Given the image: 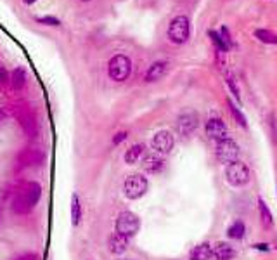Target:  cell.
<instances>
[{
	"label": "cell",
	"mask_w": 277,
	"mask_h": 260,
	"mask_svg": "<svg viewBox=\"0 0 277 260\" xmlns=\"http://www.w3.org/2000/svg\"><path fill=\"white\" fill-rule=\"evenodd\" d=\"M225 177H227L229 184H232V186H246L249 182V169L242 162H232L225 169Z\"/></svg>",
	"instance_id": "5b68a950"
},
{
	"label": "cell",
	"mask_w": 277,
	"mask_h": 260,
	"mask_svg": "<svg viewBox=\"0 0 277 260\" xmlns=\"http://www.w3.org/2000/svg\"><path fill=\"white\" fill-rule=\"evenodd\" d=\"M80 217H82V207H80V201L76 198V194L71 196V222L73 225H78Z\"/></svg>",
	"instance_id": "ffe728a7"
},
{
	"label": "cell",
	"mask_w": 277,
	"mask_h": 260,
	"mask_svg": "<svg viewBox=\"0 0 277 260\" xmlns=\"http://www.w3.org/2000/svg\"><path fill=\"white\" fill-rule=\"evenodd\" d=\"M153 148L156 149L161 155H167L173 148V135L168 132V130H160L156 132L153 137Z\"/></svg>",
	"instance_id": "9c48e42d"
},
{
	"label": "cell",
	"mask_w": 277,
	"mask_h": 260,
	"mask_svg": "<svg viewBox=\"0 0 277 260\" xmlns=\"http://www.w3.org/2000/svg\"><path fill=\"white\" fill-rule=\"evenodd\" d=\"M107 246H109L111 253H114V255H121V253H125V250H127V246H128V238L114 232V234H111L109 241H107Z\"/></svg>",
	"instance_id": "8fae6325"
},
{
	"label": "cell",
	"mask_w": 277,
	"mask_h": 260,
	"mask_svg": "<svg viewBox=\"0 0 277 260\" xmlns=\"http://www.w3.org/2000/svg\"><path fill=\"white\" fill-rule=\"evenodd\" d=\"M127 132H118L116 135L113 137V144H120V142H123L125 139H127Z\"/></svg>",
	"instance_id": "83f0119b"
},
{
	"label": "cell",
	"mask_w": 277,
	"mask_h": 260,
	"mask_svg": "<svg viewBox=\"0 0 277 260\" xmlns=\"http://www.w3.org/2000/svg\"><path fill=\"white\" fill-rule=\"evenodd\" d=\"M2 120H4V111L0 109V122H2Z\"/></svg>",
	"instance_id": "1f68e13d"
},
{
	"label": "cell",
	"mask_w": 277,
	"mask_h": 260,
	"mask_svg": "<svg viewBox=\"0 0 277 260\" xmlns=\"http://www.w3.org/2000/svg\"><path fill=\"white\" fill-rule=\"evenodd\" d=\"M19 163L21 165H35V163H40L43 160V155L40 149H35V148H30V149H25V151L19 155Z\"/></svg>",
	"instance_id": "4fadbf2b"
},
{
	"label": "cell",
	"mask_w": 277,
	"mask_h": 260,
	"mask_svg": "<svg viewBox=\"0 0 277 260\" xmlns=\"http://www.w3.org/2000/svg\"><path fill=\"white\" fill-rule=\"evenodd\" d=\"M82 2H90V0H82Z\"/></svg>",
	"instance_id": "d6a6232c"
},
{
	"label": "cell",
	"mask_w": 277,
	"mask_h": 260,
	"mask_svg": "<svg viewBox=\"0 0 277 260\" xmlns=\"http://www.w3.org/2000/svg\"><path fill=\"white\" fill-rule=\"evenodd\" d=\"M138 227H140V220L135 214L132 212H121L116 218V232L125 238H132L134 234H137Z\"/></svg>",
	"instance_id": "8992f818"
},
{
	"label": "cell",
	"mask_w": 277,
	"mask_h": 260,
	"mask_svg": "<svg viewBox=\"0 0 277 260\" xmlns=\"http://www.w3.org/2000/svg\"><path fill=\"white\" fill-rule=\"evenodd\" d=\"M132 71V61L123 54H116L107 63V73L114 82H125L130 77Z\"/></svg>",
	"instance_id": "3957f363"
},
{
	"label": "cell",
	"mask_w": 277,
	"mask_h": 260,
	"mask_svg": "<svg viewBox=\"0 0 277 260\" xmlns=\"http://www.w3.org/2000/svg\"><path fill=\"white\" fill-rule=\"evenodd\" d=\"M227 84L231 85L232 92H234V94H236V97H238V101H239V94H238V85L234 84V78H232V77H229V78H227Z\"/></svg>",
	"instance_id": "f1b7e54d"
},
{
	"label": "cell",
	"mask_w": 277,
	"mask_h": 260,
	"mask_svg": "<svg viewBox=\"0 0 277 260\" xmlns=\"http://www.w3.org/2000/svg\"><path fill=\"white\" fill-rule=\"evenodd\" d=\"M217 158L220 160L222 163L229 165L232 162H238L239 158V146L236 144V141L232 139H222V141H217Z\"/></svg>",
	"instance_id": "52a82bcc"
},
{
	"label": "cell",
	"mask_w": 277,
	"mask_h": 260,
	"mask_svg": "<svg viewBox=\"0 0 277 260\" xmlns=\"http://www.w3.org/2000/svg\"><path fill=\"white\" fill-rule=\"evenodd\" d=\"M147 179L142 175H138V173H134V175H128L125 179L123 184V191H125V196L130 198V200H138V198H142L144 194L147 193Z\"/></svg>",
	"instance_id": "277c9868"
},
{
	"label": "cell",
	"mask_w": 277,
	"mask_h": 260,
	"mask_svg": "<svg viewBox=\"0 0 277 260\" xmlns=\"http://www.w3.org/2000/svg\"><path fill=\"white\" fill-rule=\"evenodd\" d=\"M36 23L40 25H47V26H59L61 21L54 16H42V18H36Z\"/></svg>",
	"instance_id": "484cf974"
},
{
	"label": "cell",
	"mask_w": 277,
	"mask_h": 260,
	"mask_svg": "<svg viewBox=\"0 0 277 260\" xmlns=\"http://www.w3.org/2000/svg\"><path fill=\"white\" fill-rule=\"evenodd\" d=\"M5 78H7V71H5L4 68L0 66V82H2V80H5Z\"/></svg>",
	"instance_id": "f546056e"
},
{
	"label": "cell",
	"mask_w": 277,
	"mask_h": 260,
	"mask_svg": "<svg viewBox=\"0 0 277 260\" xmlns=\"http://www.w3.org/2000/svg\"><path fill=\"white\" fill-rule=\"evenodd\" d=\"M213 255V250L208 243H201L191 252V260H210Z\"/></svg>",
	"instance_id": "9a60e30c"
},
{
	"label": "cell",
	"mask_w": 277,
	"mask_h": 260,
	"mask_svg": "<svg viewBox=\"0 0 277 260\" xmlns=\"http://www.w3.org/2000/svg\"><path fill=\"white\" fill-rule=\"evenodd\" d=\"M208 35L211 37V40H213V43H215V45H217V50H218V52H227L229 47H227V43H225L224 40H222L220 33H217V32H213V30H211V32L208 33Z\"/></svg>",
	"instance_id": "cb8c5ba5"
},
{
	"label": "cell",
	"mask_w": 277,
	"mask_h": 260,
	"mask_svg": "<svg viewBox=\"0 0 277 260\" xmlns=\"http://www.w3.org/2000/svg\"><path fill=\"white\" fill-rule=\"evenodd\" d=\"M11 84H12V87L14 88H23V85L26 84V73H25V70L23 68H16L14 71H12V75H11Z\"/></svg>",
	"instance_id": "ac0fdd59"
},
{
	"label": "cell",
	"mask_w": 277,
	"mask_h": 260,
	"mask_svg": "<svg viewBox=\"0 0 277 260\" xmlns=\"http://www.w3.org/2000/svg\"><path fill=\"white\" fill-rule=\"evenodd\" d=\"M142 169L149 173H156L163 169V160L154 155H147V156H144V160H142Z\"/></svg>",
	"instance_id": "5bb4252c"
},
{
	"label": "cell",
	"mask_w": 277,
	"mask_h": 260,
	"mask_svg": "<svg viewBox=\"0 0 277 260\" xmlns=\"http://www.w3.org/2000/svg\"><path fill=\"white\" fill-rule=\"evenodd\" d=\"M23 2H25V4H35L36 0H23Z\"/></svg>",
	"instance_id": "4dcf8cb0"
},
{
	"label": "cell",
	"mask_w": 277,
	"mask_h": 260,
	"mask_svg": "<svg viewBox=\"0 0 277 260\" xmlns=\"http://www.w3.org/2000/svg\"><path fill=\"white\" fill-rule=\"evenodd\" d=\"M21 127L30 137L36 134V122L32 118V116H26V118H21Z\"/></svg>",
	"instance_id": "603a6c76"
},
{
	"label": "cell",
	"mask_w": 277,
	"mask_h": 260,
	"mask_svg": "<svg viewBox=\"0 0 277 260\" xmlns=\"http://www.w3.org/2000/svg\"><path fill=\"white\" fill-rule=\"evenodd\" d=\"M40 196H42V187H40V184H36V182L28 184V186L14 198V201H12V210L19 215L28 214V212L36 205V201L40 200Z\"/></svg>",
	"instance_id": "6da1fadb"
},
{
	"label": "cell",
	"mask_w": 277,
	"mask_h": 260,
	"mask_svg": "<svg viewBox=\"0 0 277 260\" xmlns=\"http://www.w3.org/2000/svg\"><path fill=\"white\" fill-rule=\"evenodd\" d=\"M196 129H198V115H196V113L187 111V113H184V115L178 116L177 130L180 135L187 137V135H191Z\"/></svg>",
	"instance_id": "ba28073f"
},
{
	"label": "cell",
	"mask_w": 277,
	"mask_h": 260,
	"mask_svg": "<svg viewBox=\"0 0 277 260\" xmlns=\"http://www.w3.org/2000/svg\"><path fill=\"white\" fill-rule=\"evenodd\" d=\"M142 153H144V146L142 144L132 146V148L128 149L127 153H125V162H127L128 165H134V163H137L138 158L142 156Z\"/></svg>",
	"instance_id": "e0dca14e"
},
{
	"label": "cell",
	"mask_w": 277,
	"mask_h": 260,
	"mask_svg": "<svg viewBox=\"0 0 277 260\" xmlns=\"http://www.w3.org/2000/svg\"><path fill=\"white\" fill-rule=\"evenodd\" d=\"M244 232H246L244 224H242L241 220H238V222H234L231 227H229L227 236H229V238H232V239H241L242 236H244Z\"/></svg>",
	"instance_id": "d6986e66"
},
{
	"label": "cell",
	"mask_w": 277,
	"mask_h": 260,
	"mask_svg": "<svg viewBox=\"0 0 277 260\" xmlns=\"http://www.w3.org/2000/svg\"><path fill=\"white\" fill-rule=\"evenodd\" d=\"M220 37H222V40H224V42L227 43V47H229V49H231L232 42H231V37H229L227 28H222V30H220Z\"/></svg>",
	"instance_id": "4316f807"
},
{
	"label": "cell",
	"mask_w": 277,
	"mask_h": 260,
	"mask_svg": "<svg viewBox=\"0 0 277 260\" xmlns=\"http://www.w3.org/2000/svg\"><path fill=\"white\" fill-rule=\"evenodd\" d=\"M191 35V23H189L187 16H175L170 21V26H168V39L173 43H185Z\"/></svg>",
	"instance_id": "7a4b0ae2"
},
{
	"label": "cell",
	"mask_w": 277,
	"mask_h": 260,
	"mask_svg": "<svg viewBox=\"0 0 277 260\" xmlns=\"http://www.w3.org/2000/svg\"><path fill=\"white\" fill-rule=\"evenodd\" d=\"M167 68H168V64L165 63V61H156V63L151 64L149 70L146 71V75H144V80H146V82L160 80V78L167 73Z\"/></svg>",
	"instance_id": "7c38bea8"
},
{
	"label": "cell",
	"mask_w": 277,
	"mask_h": 260,
	"mask_svg": "<svg viewBox=\"0 0 277 260\" xmlns=\"http://www.w3.org/2000/svg\"><path fill=\"white\" fill-rule=\"evenodd\" d=\"M258 208H260V217H262L263 225L270 227V225H272V214H270V210H269V207H267L265 201L258 200Z\"/></svg>",
	"instance_id": "44dd1931"
},
{
	"label": "cell",
	"mask_w": 277,
	"mask_h": 260,
	"mask_svg": "<svg viewBox=\"0 0 277 260\" xmlns=\"http://www.w3.org/2000/svg\"><path fill=\"white\" fill-rule=\"evenodd\" d=\"M227 104H229V109H231L232 116H234V118H236V122H238L241 127H246V118H244V115H242V113L239 111L238 108H236V104H234V102H232L231 99H229V101H227Z\"/></svg>",
	"instance_id": "d4e9b609"
},
{
	"label": "cell",
	"mask_w": 277,
	"mask_h": 260,
	"mask_svg": "<svg viewBox=\"0 0 277 260\" xmlns=\"http://www.w3.org/2000/svg\"><path fill=\"white\" fill-rule=\"evenodd\" d=\"M206 135L210 139H215V141L227 139V125L220 118L208 120V123H206Z\"/></svg>",
	"instance_id": "30bf717a"
},
{
	"label": "cell",
	"mask_w": 277,
	"mask_h": 260,
	"mask_svg": "<svg viewBox=\"0 0 277 260\" xmlns=\"http://www.w3.org/2000/svg\"><path fill=\"white\" fill-rule=\"evenodd\" d=\"M213 257L217 260H231L234 257V248L229 243H218L213 248Z\"/></svg>",
	"instance_id": "2e32d148"
},
{
	"label": "cell",
	"mask_w": 277,
	"mask_h": 260,
	"mask_svg": "<svg viewBox=\"0 0 277 260\" xmlns=\"http://www.w3.org/2000/svg\"><path fill=\"white\" fill-rule=\"evenodd\" d=\"M255 37L263 43H277V35H274L269 30H256Z\"/></svg>",
	"instance_id": "7402d4cb"
}]
</instances>
